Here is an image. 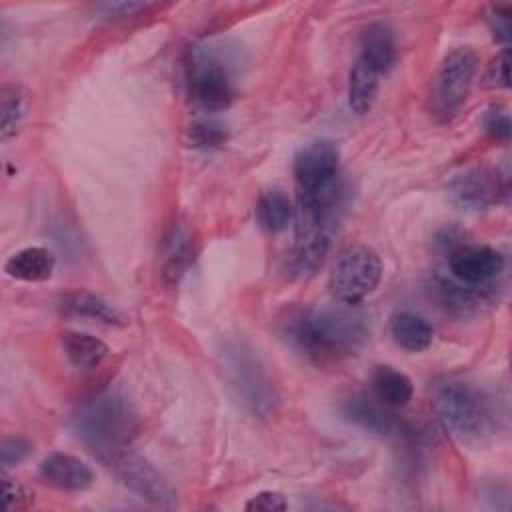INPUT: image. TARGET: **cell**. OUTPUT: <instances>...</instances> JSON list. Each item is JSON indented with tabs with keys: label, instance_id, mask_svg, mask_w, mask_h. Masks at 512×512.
<instances>
[{
	"label": "cell",
	"instance_id": "1",
	"mask_svg": "<svg viewBox=\"0 0 512 512\" xmlns=\"http://www.w3.org/2000/svg\"><path fill=\"white\" fill-rule=\"evenodd\" d=\"M288 338L316 362L358 354L370 338L368 316L358 304L330 302L304 308L288 322Z\"/></svg>",
	"mask_w": 512,
	"mask_h": 512
},
{
	"label": "cell",
	"instance_id": "2",
	"mask_svg": "<svg viewBox=\"0 0 512 512\" xmlns=\"http://www.w3.org/2000/svg\"><path fill=\"white\" fill-rule=\"evenodd\" d=\"M72 428L88 450L106 462L126 448L138 430V416L130 400L116 390H106L86 400L72 418Z\"/></svg>",
	"mask_w": 512,
	"mask_h": 512
},
{
	"label": "cell",
	"instance_id": "3",
	"mask_svg": "<svg viewBox=\"0 0 512 512\" xmlns=\"http://www.w3.org/2000/svg\"><path fill=\"white\" fill-rule=\"evenodd\" d=\"M234 66L228 48L196 44L186 56V86L190 100L204 112L226 110L236 94Z\"/></svg>",
	"mask_w": 512,
	"mask_h": 512
},
{
	"label": "cell",
	"instance_id": "4",
	"mask_svg": "<svg viewBox=\"0 0 512 512\" xmlns=\"http://www.w3.org/2000/svg\"><path fill=\"white\" fill-rule=\"evenodd\" d=\"M218 358L228 386L240 402L256 416H268L276 396L258 354L242 340H224L218 348Z\"/></svg>",
	"mask_w": 512,
	"mask_h": 512
},
{
	"label": "cell",
	"instance_id": "5",
	"mask_svg": "<svg viewBox=\"0 0 512 512\" xmlns=\"http://www.w3.org/2000/svg\"><path fill=\"white\" fill-rule=\"evenodd\" d=\"M382 258L368 244L346 246L330 272V290L334 300L344 304H360L382 280Z\"/></svg>",
	"mask_w": 512,
	"mask_h": 512
},
{
	"label": "cell",
	"instance_id": "6",
	"mask_svg": "<svg viewBox=\"0 0 512 512\" xmlns=\"http://www.w3.org/2000/svg\"><path fill=\"white\" fill-rule=\"evenodd\" d=\"M478 54L470 46L450 50L432 78V102L438 114L452 116L466 102L478 72Z\"/></svg>",
	"mask_w": 512,
	"mask_h": 512
},
{
	"label": "cell",
	"instance_id": "7",
	"mask_svg": "<svg viewBox=\"0 0 512 512\" xmlns=\"http://www.w3.org/2000/svg\"><path fill=\"white\" fill-rule=\"evenodd\" d=\"M434 408L442 424L462 438L476 436L484 428V402L480 400L478 392L466 382H438L434 388Z\"/></svg>",
	"mask_w": 512,
	"mask_h": 512
},
{
	"label": "cell",
	"instance_id": "8",
	"mask_svg": "<svg viewBox=\"0 0 512 512\" xmlns=\"http://www.w3.org/2000/svg\"><path fill=\"white\" fill-rule=\"evenodd\" d=\"M104 464L112 468V472L130 492H134L148 504L158 508H172L176 504V492L172 484L146 458L126 452L124 448L118 454L110 456Z\"/></svg>",
	"mask_w": 512,
	"mask_h": 512
},
{
	"label": "cell",
	"instance_id": "9",
	"mask_svg": "<svg viewBox=\"0 0 512 512\" xmlns=\"http://www.w3.org/2000/svg\"><path fill=\"white\" fill-rule=\"evenodd\" d=\"M448 200L464 212H484L494 206L502 194V180L488 166H474L456 174L448 188Z\"/></svg>",
	"mask_w": 512,
	"mask_h": 512
},
{
	"label": "cell",
	"instance_id": "10",
	"mask_svg": "<svg viewBox=\"0 0 512 512\" xmlns=\"http://www.w3.org/2000/svg\"><path fill=\"white\" fill-rule=\"evenodd\" d=\"M448 268L460 284L488 286L504 270V256L488 244H460L450 250Z\"/></svg>",
	"mask_w": 512,
	"mask_h": 512
},
{
	"label": "cell",
	"instance_id": "11",
	"mask_svg": "<svg viewBox=\"0 0 512 512\" xmlns=\"http://www.w3.org/2000/svg\"><path fill=\"white\" fill-rule=\"evenodd\" d=\"M340 152L330 140L306 144L294 158V180L298 192H314L338 178Z\"/></svg>",
	"mask_w": 512,
	"mask_h": 512
},
{
	"label": "cell",
	"instance_id": "12",
	"mask_svg": "<svg viewBox=\"0 0 512 512\" xmlns=\"http://www.w3.org/2000/svg\"><path fill=\"white\" fill-rule=\"evenodd\" d=\"M40 476L50 486L66 492H82L94 482L92 468L84 460L68 452L48 454L40 462Z\"/></svg>",
	"mask_w": 512,
	"mask_h": 512
},
{
	"label": "cell",
	"instance_id": "13",
	"mask_svg": "<svg viewBox=\"0 0 512 512\" xmlns=\"http://www.w3.org/2000/svg\"><path fill=\"white\" fill-rule=\"evenodd\" d=\"M340 414L350 424L378 436L396 434L400 428V422L378 398L372 400L368 396H350L342 402Z\"/></svg>",
	"mask_w": 512,
	"mask_h": 512
},
{
	"label": "cell",
	"instance_id": "14",
	"mask_svg": "<svg viewBox=\"0 0 512 512\" xmlns=\"http://www.w3.org/2000/svg\"><path fill=\"white\" fill-rule=\"evenodd\" d=\"M360 58H364L378 74H386L398 60L396 34L386 22H372L360 36Z\"/></svg>",
	"mask_w": 512,
	"mask_h": 512
},
{
	"label": "cell",
	"instance_id": "15",
	"mask_svg": "<svg viewBox=\"0 0 512 512\" xmlns=\"http://www.w3.org/2000/svg\"><path fill=\"white\" fill-rule=\"evenodd\" d=\"M56 266L54 254L44 246H26L14 252L6 264L4 272L22 282H44L52 276Z\"/></svg>",
	"mask_w": 512,
	"mask_h": 512
},
{
	"label": "cell",
	"instance_id": "16",
	"mask_svg": "<svg viewBox=\"0 0 512 512\" xmlns=\"http://www.w3.org/2000/svg\"><path fill=\"white\" fill-rule=\"evenodd\" d=\"M390 334L408 352H422L434 340L432 324L416 312L400 310L390 318Z\"/></svg>",
	"mask_w": 512,
	"mask_h": 512
},
{
	"label": "cell",
	"instance_id": "17",
	"mask_svg": "<svg viewBox=\"0 0 512 512\" xmlns=\"http://www.w3.org/2000/svg\"><path fill=\"white\" fill-rule=\"evenodd\" d=\"M374 396L388 408H404L414 394V384L408 374L392 366H376L372 372Z\"/></svg>",
	"mask_w": 512,
	"mask_h": 512
},
{
	"label": "cell",
	"instance_id": "18",
	"mask_svg": "<svg viewBox=\"0 0 512 512\" xmlns=\"http://www.w3.org/2000/svg\"><path fill=\"white\" fill-rule=\"evenodd\" d=\"M330 238H332V234H324V232L296 238V248L288 258L290 276L302 278V276L314 274L322 266V262L328 254Z\"/></svg>",
	"mask_w": 512,
	"mask_h": 512
},
{
	"label": "cell",
	"instance_id": "19",
	"mask_svg": "<svg viewBox=\"0 0 512 512\" xmlns=\"http://www.w3.org/2000/svg\"><path fill=\"white\" fill-rule=\"evenodd\" d=\"M62 348L68 362L80 370H92L108 356V346L100 338L86 332H64Z\"/></svg>",
	"mask_w": 512,
	"mask_h": 512
},
{
	"label": "cell",
	"instance_id": "20",
	"mask_svg": "<svg viewBox=\"0 0 512 512\" xmlns=\"http://www.w3.org/2000/svg\"><path fill=\"white\" fill-rule=\"evenodd\" d=\"M380 74L364 60L356 58L348 76V104L356 114H366L376 100Z\"/></svg>",
	"mask_w": 512,
	"mask_h": 512
},
{
	"label": "cell",
	"instance_id": "21",
	"mask_svg": "<svg viewBox=\"0 0 512 512\" xmlns=\"http://www.w3.org/2000/svg\"><path fill=\"white\" fill-rule=\"evenodd\" d=\"M28 110V92L16 82H4L0 88V138L2 142L14 138Z\"/></svg>",
	"mask_w": 512,
	"mask_h": 512
},
{
	"label": "cell",
	"instance_id": "22",
	"mask_svg": "<svg viewBox=\"0 0 512 512\" xmlns=\"http://www.w3.org/2000/svg\"><path fill=\"white\" fill-rule=\"evenodd\" d=\"M62 308L64 312L72 314V316H80V318H90L102 324H124L122 314L112 308L106 300H102L100 296L88 292V290H74L70 294H66L62 298Z\"/></svg>",
	"mask_w": 512,
	"mask_h": 512
},
{
	"label": "cell",
	"instance_id": "23",
	"mask_svg": "<svg viewBox=\"0 0 512 512\" xmlns=\"http://www.w3.org/2000/svg\"><path fill=\"white\" fill-rule=\"evenodd\" d=\"M256 218L260 222V226L266 230V232H272V234H278L282 230L288 228V224L292 222L294 218V208H292V202L288 200V196L278 190V188H272V190H266L258 204H256Z\"/></svg>",
	"mask_w": 512,
	"mask_h": 512
},
{
	"label": "cell",
	"instance_id": "24",
	"mask_svg": "<svg viewBox=\"0 0 512 512\" xmlns=\"http://www.w3.org/2000/svg\"><path fill=\"white\" fill-rule=\"evenodd\" d=\"M190 260V236L182 224H174L164 242L162 274L168 282H178Z\"/></svg>",
	"mask_w": 512,
	"mask_h": 512
},
{
	"label": "cell",
	"instance_id": "25",
	"mask_svg": "<svg viewBox=\"0 0 512 512\" xmlns=\"http://www.w3.org/2000/svg\"><path fill=\"white\" fill-rule=\"evenodd\" d=\"M438 292L446 308H452L460 314L476 310L482 306L488 296H486V286H468L452 280H440L438 282Z\"/></svg>",
	"mask_w": 512,
	"mask_h": 512
},
{
	"label": "cell",
	"instance_id": "26",
	"mask_svg": "<svg viewBox=\"0 0 512 512\" xmlns=\"http://www.w3.org/2000/svg\"><path fill=\"white\" fill-rule=\"evenodd\" d=\"M188 140L194 148H218L228 140V132L224 124L212 118H202L190 124Z\"/></svg>",
	"mask_w": 512,
	"mask_h": 512
},
{
	"label": "cell",
	"instance_id": "27",
	"mask_svg": "<svg viewBox=\"0 0 512 512\" xmlns=\"http://www.w3.org/2000/svg\"><path fill=\"white\" fill-rule=\"evenodd\" d=\"M2 486H4V506L8 512L28 510L34 504V492L22 482L4 476Z\"/></svg>",
	"mask_w": 512,
	"mask_h": 512
},
{
	"label": "cell",
	"instance_id": "28",
	"mask_svg": "<svg viewBox=\"0 0 512 512\" xmlns=\"http://www.w3.org/2000/svg\"><path fill=\"white\" fill-rule=\"evenodd\" d=\"M32 452V446L26 438L22 436H4L0 442V462L2 468H10L20 464L22 460L28 458V454Z\"/></svg>",
	"mask_w": 512,
	"mask_h": 512
},
{
	"label": "cell",
	"instance_id": "29",
	"mask_svg": "<svg viewBox=\"0 0 512 512\" xmlns=\"http://www.w3.org/2000/svg\"><path fill=\"white\" fill-rule=\"evenodd\" d=\"M508 68H510V52H508V48H504L488 64L486 74H484V86L486 88H508L510 86Z\"/></svg>",
	"mask_w": 512,
	"mask_h": 512
},
{
	"label": "cell",
	"instance_id": "30",
	"mask_svg": "<svg viewBox=\"0 0 512 512\" xmlns=\"http://www.w3.org/2000/svg\"><path fill=\"white\" fill-rule=\"evenodd\" d=\"M286 508H288V502L284 494L276 490H262L244 504V510H250V512H282Z\"/></svg>",
	"mask_w": 512,
	"mask_h": 512
},
{
	"label": "cell",
	"instance_id": "31",
	"mask_svg": "<svg viewBox=\"0 0 512 512\" xmlns=\"http://www.w3.org/2000/svg\"><path fill=\"white\" fill-rule=\"evenodd\" d=\"M510 128V116L504 108H492L484 116V130L496 140H508Z\"/></svg>",
	"mask_w": 512,
	"mask_h": 512
},
{
	"label": "cell",
	"instance_id": "32",
	"mask_svg": "<svg viewBox=\"0 0 512 512\" xmlns=\"http://www.w3.org/2000/svg\"><path fill=\"white\" fill-rule=\"evenodd\" d=\"M488 24H490L494 38L500 40L502 44H508V40H510V10L494 6L488 14Z\"/></svg>",
	"mask_w": 512,
	"mask_h": 512
},
{
	"label": "cell",
	"instance_id": "33",
	"mask_svg": "<svg viewBox=\"0 0 512 512\" xmlns=\"http://www.w3.org/2000/svg\"><path fill=\"white\" fill-rule=\"evenodd\" d=\"M148 4H140V2H118V4H108V12L110 14H120V16H132L140 10H146Z\"/></svg>",
	"mask_w": 512,
	"mask_h": 512
}]
</instances>
